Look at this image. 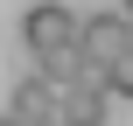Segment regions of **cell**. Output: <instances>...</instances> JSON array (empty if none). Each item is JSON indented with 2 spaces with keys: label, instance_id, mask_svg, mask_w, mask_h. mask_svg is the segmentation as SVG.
<instances>
[{
  "label": "cell",
  "instance_id": "cell-3",
  "mask_svg": "<svg viewBox=\"0 0 133 126\" xmlns=\"http://www.w3.org/2000/svg\"><path fill=\"white\" fill-rule=\"evenodd\" d=\"M56 98H63V84L42 77V70H28V77L14 84V105H7V112H14L21 126H28V119H56Z\"/></svg>",
  "mask_w": 133,
  "mask_h": 126
},
{
  "label": "cell",
  "instance_id": "cell-5",
  "mask_svg": "<svg viewBox=\"0 0 133 126\" xmlns=\"http://www.w3.org/2000/svg\"><path fill=\"white\" fill-rule=\"evenodd\" d=\"M119 14H126V21H133V0H119Z\"/></svg>",
  "mask_w": 133,
  "mask_h": 126
},
{
  "label": "cell",
  "instance_id": "cell-4",
  "mask_svg": "<svg viewBox=\"0 0 133 126\" xmlns=\"http://www.w3.org/2000/svg\"><path fill=\"white\" fill-rule=\"evenodd\" d=\"M105 91H112V98H133V42L105 63Z\"/></svg>",
  "mask_w": 133,
  "mask_h": 126
},
{
  "label": "cell",
  "instance_id": "cell-2",
  "mask_svg": "<svg viewBox=\"0 0 133 126\" xmlns=\"http://www.w3.org/2000/svg\"><path fill=\"white\" fill-rule=\"evenodd\" d=\"M133 42V21L119 7H98V14H77V49L84 56H98V63H112L119 49Z\"/></svg>",
  "mask_w": 133,
  "mask_h": 126
},
{
  "label": "cell",
  "instance_id": "cell-1",
  "mask_svg": "<svg viewBox=\"0 0 133 126\" xmlns=\"http://www.w3.org/2000/svg\"><path fill=\"white\" fill-rule=\"evenodd\" d=\"M21 42H28V56H49V49L77 42V14H70L63 0H35V7L21 14Z\"/></svg>",
  "mask_w": 133,
  "mask_h": 126
},
{
  "label": "cell",
  "instance_id": "cell-6",
  "mask_svg": "<svg viewBox=\"0 0 133 126\" xmlns=\"http://www.w3.org/2000/svg\"><path fill=\"white\" fill-rule=\"evenodd\" d=\"M56 126H77V119H56Z\"/></svg>",
  "mask_w": 133,
  "mask_h": 126
}]
</instances>
